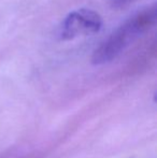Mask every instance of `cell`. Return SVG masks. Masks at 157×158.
<instances>
[{
  "label": "cell",
  "instance_id": "obj_1",
  "mask_svg": "<svg viewBox=\"0 0 157 158\" xmlns=\"http://www.w3.org/2000/svg\"><path fill=\"white\" fill-rule=\"evenodd\" d=\"M156 19V3L138 11L95 50L92 63L94 64H105L115 59L143 33L155 25Z\"/></svg>",
  "mask_w": 157,
  "mask_h": 158
},
{
  "label": "cell",
  "instance_id": "obj_3",
  "mask_svg": "<svg viewBox=\"0 0 157 158\" xmlns=\"http://www.w3.org/2000/svg\"><path fill=\"white\" fill-rule=\"evenodd\" d=\"M108 2H109V4L112 6V8H121V6H123L124 4L126 3V2L128 1V0H107Z\"/></svg>",
  "mask_w": 157,
  "mask_h": 158
},
{
  "label": "cell",
  "instance_id": "obj_2",
  "mask_svg": "<svg viewBox=\"0 0 157 158\" xmlns=\"http://www.w3.org/2000/svg\"><path fill=\"white\" fill-rule=\"evenodd\" d=\"M102 17L90 9H80L69 13L58 28V38L63 41L100 31Z\"/></svg>",
  "mask_w": 157,
  "mask_h": 158
}]
</instances>
